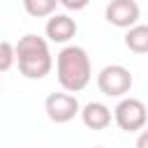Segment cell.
Instances as JSON below:
<instances>
[{
    "label": "cell",
    "mask_w": 148,
    "mask_h": 148,
    "mask_svg": "<svg viewBox=\"0 0 148 148\" xmlns=\"http://www.w3.org/2000/svg\"><path fill=\"white\" fill-rule=\"evenodd\" d=\"M56 72L65 92H79L90 83L92 76L90 56L81 46H65L56 58Z\"/></svg>",
    "instance_id": "cell-1"
},
{
    "label": "cell",
    "mask_w": 148,
    "mask_h": 148,
    "mask_svg": "<svg viewBox=\"0 0 148 148\" xmlns=\"http://www.w3.org/2000/svg\"><path fill=\"white\" fill-rule=\"evenodd\" d=\"M16 60H18V72L25 79H44L51 67H53V58L49 51V42L39 35H23L16 44Z\"/></svg>",
    "instance_id": "cell-2"
},
{
    "label": "cell",
    "mask_w": 148,
    "mask_h": 148,
    "mask_svg": "<svg viewBox=\"0 0 148 148\" xmlns=\"http://www.w3.org/2000/svg\"><path fill=\"white\" fill-rule=\"evenodd\" d=\"M113 120L123 132H139L146 127V120H148L146 104L134 97H123L113 109Z\"/></svg>",
    "instance_id": "cell-3"
},
{
    "label": "cell",
    "mask_w": 148,
    "mask_h": 148,
    "mask_svg": "<svg viewBox=\"0 0 148 148\" xmlns=\"http://www.w3.org/2000/svg\"><path fill=\"white\" fill-rule=\"evenodd\" d=\"M132 83H134V79H132L130 69L123 67V65H106L97 74V88L106 97H123V95H127Z\"/></svg>",
    "instance_id": "cell-4"
},
{
    "label": "cell",
    "mask_w": 148,
    "mask_h": 148,
    "mask_svg": "<svg viewBox=\"0 0 148 148\" xmlns=\"http://www.w3.org/2000/svg\"><path fill=\"white\" fill-rule=\"evenodd\" d=\"M44 111L49 120H53L56 125H65L76 113H81V106H79V99L69 92H51L44 102Z\"/></svg>",
    "instance_id": "cell-5"
},
{
    "label": "cell",
    "mask_w": 148,
    "mask_h": 148,
    "mask_svg": "<svg viewBox=\"0 0 148 148\" xmlns=\"http://www.w3.org/2000/svg\"><path fill=\"white\" fill-rule=\"evenodd\" d=\"M104 16L116 28H134L139 21V5L134 0H113L106 5Z\"/></svg>",
    "instance_id": "cell-6"
},
{
    "label": "cell",
    "mask_w": 148,
    "mask_h": 148,
    "mask_svg": "<svg viewBox=\"0 0 148 148\" xmlns=\"http://www.w3.org/2000/svg\"><path fill=\"white\" fill-rule=\"evenodd\" d=\"M76 21L72 18V16H67V14H53V16H49V21H46V28H44V32H46V37L51 39V42H56V44H65V42H69L74 35H76Z\"/></svg>",
    "instance_id": "cell-7"
},
{
    "label": "cell",
    "mask_w": 148,
    "mask_h": 148,
    "mask_svg": "<svg viewBox=\"0 0 148 148\" xmlns=\"http://www.w3.org/2000/svg\"><path fill=\"white\" fill-rule=\"evenodd\" d=\"M81 120L88 130H106L111 125V109L102 102H88L81 109Z\"/></svg>",
    "instance_id": "cell-8"
},
{
    "label": "cell",
    "mask_w": 148,
    "mask_h": 148,
    "mask_svg": "<svg viewBox=\"0 0 148 148\" xmlns=\"http://www.w3.org/2000/svg\"><path fill=\"white\" fill-rule=\"evenodd\" d=\"M125 46L134 53H148V25L136 23L134 28H130L125 35Z\"/></svg>",
    "instance_id": "cell-9"
},
{
    "label": "cell",
    "mask_w": 148,
    "mask_h": 148,
    "mask_svg": "<svg viewBox=\"0 0 148 148\" xmlns=\"http://www.w3.org/2000/svg\"><path fill=\"white\" fill-rule=\"evenodd\" d=\"M58 5H60L58 0H23V9H25L30 16H35V18L53 16Z\"/></svg>",
    "instance_id": "cell-10"
},
{
    "label": "cell",
    "mask_w": 148,
    "mask_h": 148,
    "mask_svg": "<svg viewBox=\"0 0 148 148\" xmlns=\"http://www.w3.org/2000/svg\"><path fill=\"white\" fill-rule=\"evenodd\" d=\"M16 62V49L9 42H0V74L7 72Z\"/></svg>",
    "instance_id": "cell-11"
},
{
    "label": "cell",
    "mask_w": 148,
    "mask_h": 148,
    "mask_svg": "<svg viewBox=\"0 0 148 148\" xmlns=\"http://www.w3.org/2000/svg\"><path fill=\"white\" fill-rule=\"evenodd\" d=\"M134 148H148V130H143L139 136H136V143Z\"/></svg>",
    "instance_id": "cell-12"
},
{
    "label": "cell",
    "mask_w": 148,
    "mask_h": 148,
    "mask_svg": "<svg viewBox=\"0 0 148 148\" xmlns=\"http://www.w3.org/2000/svg\"><path fill=\"white\" fill-rule=\"evenodd\" d=\"M60 5H62V7H67V9H83L88 2H69V0H62Z\"/></svg>",
    "instance_id": "cell-13"
},
{
    "label": "cell",
    "mask_w": 148,
    "mask_h": 148,
    "mask_svg": "<svg viewBox=\"0 0 148 148\" xmlns=\"http://www.w3.org/2000/svg\"><path fill=\"white\" fill-rule=\"evenodd\" d=\"M92 148H104V146H92Z\"/></svg>",
    "instance_id": "cell-14"
},
{
    "label": "cell",
    "mask_w": 148,
    "mask_h": 148,
    "mask_svg": "<svg viewBox=\"0 0 148 148\" xmlns=\"http://www.w3.org/2000/svg\"><path fill=\"white\" fill-rule=\"evenodd\" d=\"M0 90H2V83H0Z\"/></svg>",
    "instance_id": "cell-15"
}]
</instances>
